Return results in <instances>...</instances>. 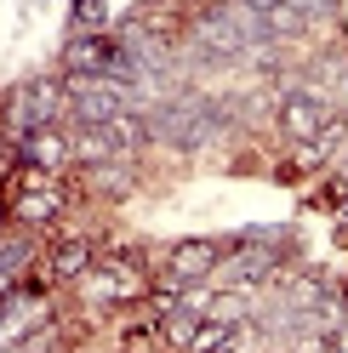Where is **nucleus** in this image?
I'll list each match as a JSON object with an SVG mask.
<instances>
[{"label": "nucleus", "instance_id": "39448f33", "mask_svg": "<svg viewBox=\"0 0 348 353\" xmlns=\"http://www.w3.org/2000/svg\"><path fill=\"white\" fill-rule=\"evenodd\" d=\"M12 160L17 165H40V171H63L69 165V131H57V125L29 131V137L12 148Z\"/></svg>", "mask_w": 348, "mask_h": 353}, {"label": "nucleus", "instance_id": "9d476101", "mask_svg": "<svg viewBox=\"0 0 348 353\" xmlns=\"http://www.w3.org/2000/svg\"><path fill=\"white\" fill-rule=\"evenodd\" d=\"M337 228H342V239H348V200L337 205Z\"/></svg>", "mask_w": 348, "mask_h": 353}, {"label": "nucleus", "instance_id": "423d86ee", "mask_svg": "<svg viewBox=\"0 0 348 353\" xmlns=\"http://www.w3.org/2000/svg\"><path fill=\"white\" fill-rule=\"evenodd\" d=\"M80 188H86V194H97V200H132V194H137L132 160H103V165H86V171H80Z\"/></svg>", "mask_w": 348, "mask_h": 353}, {"label": "nucleus", "instance_id": "7ed1b4c3", "mask_svg": "<svg viewBox=\"0 0 348 353\" xmlns=\"http://www.w3.org/2000/svg\"><path fill=\"white\" fill-rule=\"evenodd\" d=\"M97 268V239L86 234H69L57 239V245L46 251V262H40V274H46V285H80L86 274Z\"/></svg>", "mask_w": 348, "mask_h": 353}, {"label": "nucleus", "instance_id": "f257e3e1", "mask_svg": "<svg viewBox=\"0 0 348 353\" xmlns=\"http://www.w3.org/2000/svg\"><path fill=\"white\" fill-rule=\"evenodd\" d=\"M223 251H229V239H183V245H171L166 251V268L155 274V285L160 291H188V285H206L211 274H217V262H223Z\"/></svg>", "mask_w": 348, "mask_h": 353}, {"label": "nucleus", "instance_id": "f8f14e48", "mask_svg": "<svg viewBox=\"0 0 348 353\" xmlns=\"http://www.w3.org/2000/svg\"><path fill=\"white\" fill-rule=\"evenodd\" d=\"M206 6H217V0H206Z\"/></svg>", "mask_w": 348, "mask_h": 353}, {"label": "nucleus", "instance_id": "1a4fd4ad", "mask_svg": "<svg viewBox=\"0 0 348 353\" xmlns=\"http://www.w3.org/2000/svg\"><path fill=\"white\" fill-rule=\"evenodd\" d=\"M69 17H75V29H103L108 0H75V6H69Z\"/></svg>", "mask_w": 348, "mask_h": 353}, {"label": "nucleus", "instance_id": "0eeeda50", "mask_svg": "<svg viewBox=\"0 0 348 353\" xmlns=\"http://www.w3.org/2000/svg\"><path fill=\"white\" fill-rule=\"evenodd\" d=\"M206 325V314H194V307H171V314H160V342L171 347V353H188V342H194V330Z\"/></svg>", "mask_w": 348, "mask_h": 353}, {"label": "nucleus", "instance_id": "6e6552de", "mask_svg": "<svg viewBox=\"0 0 348 353\" xmlns=\"http://www.w3.org/2000/svg\"><path fill=\"white\" fill-rule=\"evenodd\" d=\"M286 6H291L309 29H314V23H337V0H286Z\"/></svg>", "mask_w": 348, "mask_h": 353}, {"label": "nucleus", "instance_id": "20e7f679", "mask_svg": "<svg viewBox=\"0 0 348 353\" xmlns=\"http://www.w3.org/2000/svg\"><path fill=\"white\" fill-rule=\"evenodd\" d=\"M115 34L103 29H75V40L63 46V74H86V80H103L108 63H115Z\"/></svg>", "mask_w": 348, "mask_h": 353}, {"label": "nucleus", "instance_id": "9b49d317", "mask_svg": "<svg viewBox=\"0 0 348 353\" xmlns=\"http://www.w3.org/2000/svg\"><path fill=\"white\" fill-rule=\"evenodd\" d=\"M6 223H12V205H6V200H0V228H6Z\"/></svg>", "mask_w": 348, "mask_h": 353}, {"label": "nucleus", "instance_id": "f03ea898", "mask_svg": "<svg viewBox=\"0 0 348 353\" xmlns=\"http://www.w3.org/2000/svg\"><path fill=\"white\" fill-rule=\"evenodd\" d=\"M69 85V125H108L115 114H126V92L115 80H86V74H63Z\"/></svg>", "mask_w": 348, "mask_h": 353}]
</instances>
